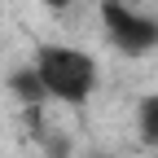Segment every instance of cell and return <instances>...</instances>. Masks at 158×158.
I'll use <instances>...</instances> for the list:
<instances>
[{
    "label": "cell",
    "mask_w": 158,
    "mask_h": 158,
    "mask_svg": "<svg viewBox=\"0 0 158 158\" xmlns=\"http://www.w3.org/2000/svg\"><path fill=\"white\" fill-rule=\"evenodd\" d=\"M35 66L44 75V84L53 92V101L66 106H84L92 88H97V62L79 48H62V44H44L35 53Z\"/></svg>",
    "instance_id": "6da1fadb"
},
{
    "label": "cell",
    "mask_w": 158,
    "mask_h": 158,
    "mask_svg": "<svg viewBox=\"0 0 158 158\" xmlns=\"http://www.w3.org/2000/svg\"><path fill=\"white\" fill-rule=\"evenodd\" d=\"M101 22L110 31V44L127 57H141V53L158 48V22L136 13L127 0H101Z\"/></svg>",
    "instance_id": "7a4b0ae2"
},
{
    "label": "cell",
    "mask_w": 158,
    "mask_h": 158,
    "mask_svg": "<svg viewBox=\"0 0 158 158\" xmlns=\"http://www.w3.org/2000/svg\"><path fill=\"white\" fill-rule=\"evenodd\" d=\"M9 88L22 97V106H27V110L44 106L48 97H53L48 84H44V75H40V66H22V70H13V75H9Z\"/></svg>",
    "instance_id": "3957f363"
},
{
    "label": "cell",
    "mask_w": 158,
    "mask_h": 158,
    "mask_svg": "<svg viewBox=\"0 0 158 158\" xmlns=\"http://www.w3.org/2000/svg\"><path fill=\"white\" fill-rule=\"evenodd\" d=\"M136 127H141V141L145 145H158V97H145V101H141Z\"/></svg>",
    "instance_id": "277c9868"
},
{
    "label": "cell",
    "mask_w": 158,
    "mask_h": 158,
    "mask_svg": "<svg viewBox=\"0 0 158 158\" xmlns=\"http://www.w3.org/2000/svg\"><path fill=\"white\" fill-rule=\"evenodd\" d=\"M44 5H48V9H66L70 0H44Z\"/></svg>",
    "instance_id": "5b68a950"
},
{
    "label": "cell",
    "mask_w": 158,
    "mask_h": 158,
    "mask_svg": "<svg viewBox=\"0 0 158 158\" xmlns=\"http://www.w3.org/2000/svg\"><path fill=\"white\" fill-rule=\"evenodd\" d=\"M88 158H106V154H88Z\"/></svg>",
    "instance_id": "8992f818"
}]
</instances>
